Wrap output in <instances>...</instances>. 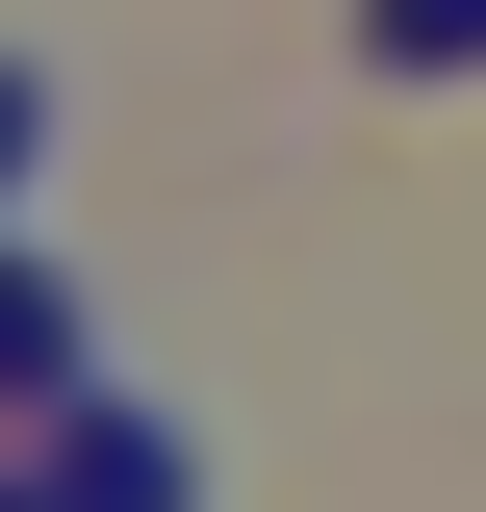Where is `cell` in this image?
<instances>
[{
    "label": "cell",
    "instance_id": "obj_4",
    "mask_svg": "<svg viewBox=\"0 0 486 512\" xmlns=\"http://www.w3.org/2000/svg\"><path fill=\"white\" fill-rule=\"evenodd\" d=\"M26 154H52V52H0V205H26Z\"/></svg>",
    "mask_w": 486,
    "mask_h": 512
},
{
    "label": "cell",
    "instance_id": "obj_5",
    "mask_svg": "<svg viewBox=\"0 0 486 512\" xmlns=\"http://www.w3.org/2000/svg\"><path fill=\"white\" fill-rule=\"evenodd\" d=\"M0 512H52V487H26V461H0Z\"/></svg>",
    "mask_w": 486,
    "mask_h": 512
},
{
    "label": "cell",
    "instance_id": "obj_1",
    "mask_svg": "<svg viewBox=\"0 0 486 512\" xmlns=\"http://www.w3.org/2000/svg\"><path fill=\"white\" fill-rule=\"evenodd\" d=\"M26 487H52V512H205V461L154 436V410H128V384H77L52 436H26Z\"/></svg>",
    "mask_w": 486,
    "mask_h": 512
},
{
    "label": "cell",
    "instance_id": "obj_2",
    "mask_svg": "<svg viewBox=\"0 0 486 512\" xmlns=\"http://www.w3.org/2000/svg\"><path fill=\"white\" fill-rule=\"evenodd\" d=\"M77 384H103V333H77V282H52V256H0V410L52 436Z\"/></svg>",
    "mask_w": 486,
    "mask_h": 512
},
{
    "label": "cell",
    "instance_id": "obj_3",
    "mask_svg": "<svg viewBox=\"0 0 486 512\" xmlns=\"http://www.w3.org/2000/svg\"><path fill=\"white\" fill-rule=\"evenodd\" d=\"M359 52L384 77H486V0H359Z\"/></svg>",
    "mask_w": 486,
    "mask_h": 512
}]
</instances>
